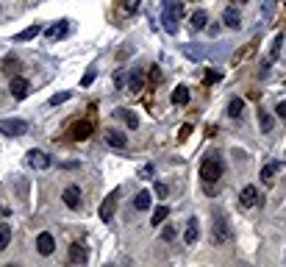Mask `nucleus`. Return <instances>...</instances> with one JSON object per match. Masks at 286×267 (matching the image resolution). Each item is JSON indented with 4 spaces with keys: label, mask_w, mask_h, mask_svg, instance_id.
Here are the masks:
<instances>
[{
    "label": "nucleus",
    "mask_w": 286,
    "mask_h": 267,
    "mask_svg": "<svg viewBox=\"0 0 286 267\" xmlns=\"http://www.w3.org/2000/svg\"><path fill=\"white\" fill-rule=\"evenodd\" d=\"M231 237H234V231H231L225 215H222V211H214V223H211V242H214V245H228Z\"/></svg>",
    "instance_id": "f257e3e1"
},
{
    "label": "nucleus",
    "mask_w": 286,
    "mask_h": 267,
    "mask_svg": "<svg viewBox=\"0 0 286 267\" xmlns=\"http://www.w3.org/2000/svg\"><path fill=\"white\" fill-rule=\"evenodd\" d=\"M200 178L206 184H217L222 178V159L217 153H211V156L203 159V164H200Z\"/></svg>",
    "instance_id": "f03ea898"
},
{
    "label": "nucleus",
    "mask_w": 286,
    "mask_h": 267,
    "mask_svg": "<svg viewBox=\"0 0 286 267\" xmlns=\"http://www.w3.org/2000/svg\"><path fill=\"white\" fill-rule=\"evenodd\" d=\"M178 20H181V3L173 0V3L164 6V14H161V25H164L167 33H175L178 31Z\"/></svg>",
    "instance_id": "7ed1b4c3"
},
{
    "label": "nucleus",
    "mask_w": 286,
    "mask_h": 267,
    "mask_svg": "<svg viewBox=\"0 0 286 267\" xmlns=\"http://www.w3.org/2000/svg\"><path fill=\"white\" fill-rule=\"evenodd\" d=\"M0 134L3 136H23V134H28V122L20 120V117L0 120Z\"/></svg>",
    "instance_id": "20e7f679"
},
{
    "label": "nucleus",
    "mask_w": 286,
    "mask_h": 267,
    "mask_svg": "<svg viewBox=\"0 0 286 267\" xmlns=\"http://www.w3.org/2000/svg\"><path fill=\"white\" fill-rule=\"evenodd\" d=\"M25 162H28V167H33V170H47L50 167V156H47L45 150H36V148L28 150V159Z\"/></svg>",
    "instance_id": "39448f33"
},
{
    "label": "nucleus",
    "mask_w": 286,
    "mask_h": 267,
    "mask_svg": "<svg viewBox=\"0 0 286 267\" xmlns=\"http://www.w3.org/2000/svg\"><path fill=\"white\" fill-rule=\"evenodd\" d=\"M117 195H120V189H114V192L103 201V206H100V220H103V223H111V220H114V209H117Z\"/></svg>",
    "instance_id": "423d86ee"
},
{
    "label": "nucleus",
    "mask_w": 286,
    "mask_h": 267,
    "mask_svg": "<svg viewBox=\"0 0 286 267\" xmlns=\"http://www.w3.org/2000/svg\"><path fill=\"white\" fill-rule=\"evenodd\" d=\"M9 92H11V98H17V100H23V98H28V92H31V84L25 78H11V84H9Z\"/></svg>",
    "instance_id": "0eeeda50"
},
{
    "label": "nucleus",
    "mask_w": 286,
    "mask_h": 267,
    "mask_svg": "<svg viewBox=\"0 0 286 267\" xmlns=\"http://www.w3.org/2000/svg\"><path fill=\"white\" fill-rule=\"evenodd\" d=\"M67 31H70V20H59L56 25H50V28L45 31V37L50 39V42H56V39H64Z\"/></svg>",
    "instance_id": "6e6552de"
},
{
    "label": "nucleus",
    "mask_w": 286,
    "mask_h": 267,
    "mask_svg": "<svg viewBox=\"0 0 286 267\" xmlns=\"http://www.w3.org/2000/svg\"><path fill=\"white\" fill-rule=\"evenodd\" d=\"M128 89H131V92H142V89H145V70H142V67H134V70L128 73Z\"/></svg>",
    "instance_id": "1a4fd4ad"
},
{
    "label": "nucleus",
    "mask_w": 286,
    "mask_h": 267,
    "mask_svg": "<svg viewBox=\"0 0 286 267\" xmlns=\"http://www.w3.org/2000/svg\"><path fill=\"white\" fill-rule=\"evenodd\" d=\"M61 201L67 203V209H78L81 206V187L70 184V187L64 189V195H61Z\"/></svg>",
    "instance_id": "9d476101"
},
{
    "label": "nucleus",
    "mask_w": 286,
    "mask_h": 267,
    "mask_svg": "<svg viewBox=\"0 0 286 267\" xmlns=\"http://www.w3.org/2000/svg\"><path fill=\"white\" fill-rule=\"evenodd\" d=\"M239 203L244 209H253L256 203H261V195H258V189L256 187H244L242 189V195H239Z\"/></svg>",
    "instance_id": "9b49d317"
},
{
    "label": "nucleus",
    "mask_w": 286,
    "mask_h": 267,
    "mask_svg": "<svg viewBox=\"0 0 286 267\" xmlns=\"http://www.w3.org/2000/svg\"><path fill=\"white\" fill-rule=\"evenodd\" d=\"M222 23H225L228 28H234V31L242 28V14L236 11V6H228V9L222 11Z\"/></svg>",
    "instance_id": "f8f14e48"
},
{
    "label": "nucleus",
    "mask_w": 286,
    "mask_h": 267,
    "mask_svg": "<svg viewBox=\"0 0 286 267\" xmlns=\"http://www.w3.org/2000/svg\"><path fill=\"white\" fill-rule=\"evenodd\" d=\"M53 248H56V239H53V234H47V231H45V234L36 237V251L42 253V256H50Z\"/></svg>",
    "instance_id": "ddd939ff"
},
{
    "label": "nucleus",
    "mask_w": 286,
    "mask_h": 267,
    "mask_svg": "<svg viewBox=\"0 0 286 267\" xmlns=\"http://www.w3.org/2000/svg\"><path fill=\"white\" fill-rule=\"evenodd\" d=\"M103 136H106V142H108V145H111V148H117V150H122V148L128 145V136L122 134V131H114V128H108V131H106Z\"/></svg>",
    "instance_id": "4468645a"
},
{
    "label": "nucleus",
    "mask_w": 286,
    "mask_h": 267,
    "mask_svg": "<svg viewBox=\"0 0 286 267\" xmlns=\"http://www.w3.org/2000/svg\"><path fill=\"white\" fill-rule=\"evenodd\" d=\"M86 259H89V253H86V248L81 242H72L70 245V262L72 264H84Z\"/></svg>",
    "instance_id": "2eb2a0df"
},
{
    "label": "nucleus",
    "mask_w": 286,
    "mask_h": 267,
    "mask_svg": "<svg viewBox=\"0 0 286 267\" xmlns=\"http://www.w3.org/2000/svg\"><path fill=\"white\" fill-rule=\"evenodd\" d=\"M39 33H42V25L39 23H33V25H28L25 31H20L17 37H14V42H28V39H36Z\"/></svg>",
    "instance_id": "dca6fc26"
},
{
    "label": "nucleus",
    "mask_w": 286,
    "mask_h": 267,
    "mask_svg": "<svg viewBox=\"0 0 286 267\" xmlns=\"http://www.w3.org/2000/svg\"><path fill=\"white\" fill-rule=\"evenodd\" d=\"M150 201H153V195L147 192V189H142V192L134 198V209L136 211H147V209H150Z\"/></svg>",
    "instance_id": "f3484780"
},
{
    "label": "nucleus",
    "mask_w": 286,
    "mask_h": 267,
    "mask_svg": "<svg viewBox=\"0 0 286 267\" xmlns=\"http://www.w3.org/2000/svg\"><path fill=\"white\" fill-rule=\"evenodd\" d=\"M117 117H122V122H125L128 128H139V117H136V112H131V109H117Z\"/></svg>",
    "instance_id": "a211bd4d"
},
{
    "label": "nucleus",
    "mask_w": 286,
    "mask_h": 267,
    "mask_svg": "<svg viewBox=\"0 0 286 267\" xmlns=\"http://www.w3.org/2000/svg\"><path fill=\"white\" fill-rule=\"evenodd\" d=\"M197 237H200V225H197V220L192 217V220H189V225H186V234H183V242H186V245H195Z\"/></svg>",
    "instance_id": "6ab92c4d"
},
{
    "label": "nucleus",
    "mask_w": 286,
    "mask_h": 267,
    "mask_svg": "<svg viewBox=\"0 0 286 267\" xmlns=\"http://www.w3.org/2000/svg\"><path fill=\"white\" fill-rule=\"evenodd\" d=\"M281 170V162H270V164H264V170H261V181L264 184H272L275 181V173Z\"/></svg>",
    "instance_id": "aec40b11"
},
{
    "label": "nucleus",
    "mask_w": 286,
    "mask_h": 267,
    "mask_svg": "<svg viewBox=\"0 0 286 267\" xmlns=\"http://www.w3.org/2000/svg\"><path fill=\"white\" fill-rule=\"evenodd\" d=\"M89 134H92V122L84 120V122H78V126H72V139L81 142V139H86Z\"/></svg>",
    "instance_id": "412c9836"
},
{
    "label": "nucleus",
    "mask_w": 286,
    "mask_h": 267,
    "mask_svg": "<svg viewBox=\"0 0 286 267\" xmlns=\"http://www.w3.org/2000/svg\"><path fill=\"white\" fill-rule=\"evenodd\" d=\"M206 23H208V14H206V11H195V14H192V20H189V25H192V31H203V28H206Z\"/></svg>",
    "instance_id": "4be33fe9"
},
{
    "label": "nucleus",
    "mask_w": 286,
    "mask_h": 267,
    "mask_svg": "<svg viewBox=\"0 0 286 267\" xmlns=\"http://www.w3.org/2000/svg\"><path fill=\"white\" fill-rule=\"evenodd\" d=\"M258 126H261V134H272V128H275L272 114L270 112H258Z\"/></svg>",
    "instance_id": "5701e85b"
},
{
    "label": "nucleus",
    "mask_w": 286,
    "mask_h": 267,
    "mask_svg": "<svg viewBox=\"0 0 286 267\" xmlns=\"http://www.w3.org/2000/svg\"><path fill=\"white\" fill-rule=\"evenodd\" d=\"M242 112H244V100H242V98H234V100L228 103V114H231L234 120H242Z\"/></svg>",
    "instance_id": "b1692460"
},
{
    "label": "nucleus",
    "mask_w": 286,
    "mask_h": 267,
    "mask_svg": "<svg viewBox=\"0 0 286 267\" xmlns=\"http://www.w3.org/2000/svg\"><path fill=\"white\" fill-rule=\"evenodd\" d=\"M173 103L175 106H186L189 103V86H178L173 92Z\"/></svg>",
    "instance_id": "393cba45"
},
{
    "label": "nucleus",
    "mask_w": 286,
    "mask_h": 267,
    "mask_svg": "<svg viewBox=\"0 0 286 267\" xmlns=\"http://www.w3.org/2000/svg\"><path fill=\"white\" fill-rule=\"evenodd\" d=\"M9 245H11V225L0 223V251H6Z\"/></svg>",
    "instance_id": "a878e982"
},
{
    "label": "nucleus",
    "mask_w": 286,
    "mask_h": 267,
    "mask_svg": "<svg viewBox=\"0 0 286 267\" xmlns=\"http://www.w3.org/2000/svg\"><path fill=\"white\" fill-rule=\"evenodd\" d=\"M0 70H3L6 75H14V73L20 70V59H17V56H6V59H3V67H0Z\"/></svg>",
    "instance_id": "bb28decb"
},
{
    "label": "nucleus",
    "mask_w": 286,
    "mask_h": 267,
    "mask_svg": "<svg viewBox=\"0 0 286 267\" xmlns=\"http://www.w3.org/2000/svg\"><path fill=\"white\" fill-rule=\"evenodd\" d=\"M167 215H169V209L167 206H159V209L153 211V217H150V225H161V223L167 220Z\"/></svg>",
    "instance_id": "cd10ccee"
},
{
    "label": "nucleus",
    "mask_w": 286,
    "mask_h": 267,
    "mask_svg": "<svg viewBox=\"0 0 286 267\" xmlns=\"http://www.w3.org/2000/svg\"><path fill=\"white\" fill-rule=\"evenodd\" d=\"M272 11H275V0H261V17L270 20Z\"/></svg>",
    "instance_id": "c85d7f7f"
},
{
    "label": "nucleus",
    "mask_w": 286,
    "mask_h": 267,
    "mask_svg": "<svg viewBox=\"0 0 286 267\" xmlns=\"http://www.w3.org/2000/svg\"><path fill=\"white\" fill-rule=\"evenodd\" d=\"M281 45H283V33H278V37H275V42H272V53H270V61H272V59H278V53H281Z\"/></svg>",
    "instance_id": "c756f323"
},
{
    "label": "nucleus",
    "mask_w": 286,
    "mask_h": 267,
    "mask_svg": "<svg viewBox=\"0 0 286 267\" xmlns=\"http://www.w3.org/2000/svg\"><path fill=\"white\" fill-rule=\"evenodd\" d=\"M175 234H178V231H175V225H164V231H161V239H164V242H173Z\"/></svg>",
    "instance_id": "7c9ffc66"
},
{
    "label": "nucleus",
    "mask_w": 286,
    "mask_h": 267,
    "mask_svg": "<svg viewBox=\"0 0 286 267\" xmlns=\"http://www.w3.org/2000/svg\"><path fill=\"white\" fill-rule=\"evenodd\" d=\"M64 100H70V92H59V95H53V98H50V106H59V103H64Z\"/></svg>",
    "instance_id": "2f4dec72"
},
{
    "label": "nucleus",
    "mask_w": 286,
    "mask_h": 267,
    "mask_svg": "<svg viewBox=\"0 0 286 267\" xmlns=\"http://www.w3.org/2000/svg\"><path fill=\"white\" fill-rule=\"evenodd\" d=\"M122 9H125L128 14H134V11L139 9V0H122Z\"/></svg>",
    "instance_id": "473e14b6"
},
{
    "label": "nucleus",
    "mask_w": 286,
    "mask_h": 267,
    "mask_svg": "<svg viewBox=\"0 0 286 267\" xmlns=\"http://www.w3.org/2000/svg\"><path fill=\"white\" fill-rule=\"evenodd\" d=\"M122 84H125V70H117L114 73V89H122Z\"/></svg>",
    "instance_id": "72a5a7b5"
},
{
    "label": "nucleus",
    "mask_w": 286,
    "mask_h": 267,
    "mask_svg": "<svg viewBox=\"0 0 286 267\" xmlns=\"http://www.w3.org/2000/svg\"><path fill=\"white\" fill-rule=\"evenodd\" d=\"M153 173H156V170H153V164H145V167L139 170V175H142V178H153Z\"/></svg>",
    "instance_id": "f704fd0d"
},
{
    "label": "nucleus",
    "mask_w": 286,
    "mask_h": 267,
    "mask_svg": "<svg viewBox=\"0 0 286 267\" xmlns=\"http://www.w3.org/2000/svg\"><path fill=\"white\" fill-rule=\"evenodd\" d=\"M206 31H208V37H217V33H220V23H206Z\"/></svg>",
    "instance_id": "c9c22d12"
},
{
    "label": "nucleus",
    "mask_w": 286,
    "mask_h": 267,
    "mask_svg": "<svg viewBox=\"0 0 286 267\" xmlns=\"http://www.w3.org/2000/svg\"><path fill=\"white\" fill-rule=\"evenodd\" d=\"M275 114H278V117H283V120H286V100H281V103L275 106Z\"/></svg>",
    "instance_id": "e433bc0d"
},
{
    "label": "nucleus",
    "mask_w": 286,
    "mask_h": 267,
    "mask_svg": "<svg viewBox=\"0 0 286 267\" xmlns=\"http://www.w3.org/2000/svg\"><path fill=\"white\" fill-rule=\"evenodd\" d=\"M217 81H220V73H214V70L206 73V84H217Z\"/></svg>",
    "instance_id": "4c0bfd02"
},
{
    "label": "nucleus",
    "mask_w": 286,
    "mask_h": 267,
    "mask_svg": "<svg viewBox=\"0 0 286 267\" xmlns=\"http://www.w3.org/2000/svg\"><path fill=\"white\" fill-rule=\"evenodd\" d=\"M92 81H94V70H89V73L84 75V81H81V86H89Z\"/></svg>",
    "instance_id": "58836bf2"
},
{
    "label": "nucleus",
    "mask_w": 286,
    "mask_h": 267,
    "mask_svg": "<svg viewBox=\"0 0 286 267\" xmlns=\"http://www.w3.org/2000/svg\"><path fill=\"white\" fill-rule=\"evenodd\" d=\"M156 195H159V198H167V187H164V184H156Z\"/></svg>",
    "instance_id": "ea45409f"
},
{
    "label": "nucleus",
    "mask_w": 286,
    "mask_h": 267,
    "mask_svg": "<svg viewBox=\"0 0 286 267\" xmlns=\"http://www.w3.org/2000/svg\"><path fill=\"white\" fill-rule=\"evenodd\" d=\"M234 3H236V6H244V3H250V0H234Z\"/></svg>",
    "instance_id": "a19ab883"
}]
</instances>
